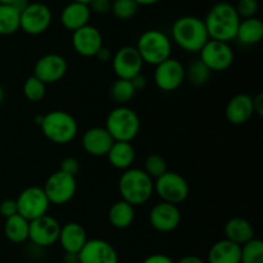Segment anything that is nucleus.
I'll return each mask as SVG.
<instances>
[{
	"mask_svg": "<svg viewBox=\"0 0 263 263\" xmlns=\"http://www.w3.org/2000/svg\"><path fill=\"white\" fill-rule=\"evenodd\" d=\"M205 28L211 40L230 43L235 40L240 17L235 7L229 2H218L208 10L204 20Z\"/></svg>",
	"mask_w": 263,
	"mask_h": 263,
	"instance_id": "nucleus-1",
	"label": "nucleus"
},
{
	"mask_svg": "<svg viewBox=\"0 0 263 263\" xmlns=\"http://www.w3.org/2000/svg\"><path fill=\"white\" fill-rule=\"evenodd\" d=\"M170 39L186 53H199L210 40V36L202 18L182 15L172 25Z\"/></svg>",
	"mask_w": 263,
	"mask_h": 263,
	"instance_id": "nucleus-2",
	"label": "nucleus"
},
{
	"mask_svg": "<svg viewBox=\"0 0 263 263\" xmlns=\"http://www.w3.org/2000/svg\"><path fill=\"white\" fill-rule=\"evenodd\" d=\"M118 192L121 199L133 207L143 205L154 193V181L140 168H128L123 171L118 180Z\"/></svg>",
	"mask_w": 263,
	"mask_h": 263,
	"instance_id": "nucleus-3",
	"label": "nucleus"
},
{
	"mask_svg": "<svg viewBox=\"0 0 263 263\" xmlns=\"http://www.w3.org/2000/svg\"><path fill=\"white\" fill-rule=\"evenodd\" d=\"M41 133L49 141L59 145L69 144L76 139L79 125L71 113L66 110H51L43 115L40 122Z\"/></svg>",
	"mask_w": 263,
	"mask_h": 263,
	"instance_id": "nucleus-4",
	"label": "nucleus"
},
{
	"mask_svg": "<svg viewBox=\"0 0 263 263\" xmlns=\"http://www.w3.org/2000/svg\"><path fill=\"white\" fill-rule=\"evenodd\" d=\"M135 48L140 54L143 63L156 67L171 58L172 41L163 31L153 28L141 33Z\"/></svg>",
	"mask_w": 263,
	"mask_h": 263,
	"instance_id": "nucleus-5",
	"label": "nucleus"
},
{
	"mask_svg": "<svg viewBox=\"0 0 263 263\" xmlns=\"http://www.w3.org/2000/svg\"><path fill=\"white\" fill-rule=\"evenodd\" d=\"M104 127L115 141L131 143L140 133V117L127 105H118L108 113Z\"/></svg>",
	"mask_w": 263,
	"mask_h": 263,
	"instance_id": "nucleus-6",
	"label": "nucleus"
},
{
	"mask_svg": "<svg viewBox=\"0 0 263 263\" xmlns=\"http://www.w3.org/2000/svg\"><path fill=\"white\" fill-rule=\"evenodd\" d=\"M154 193L162 202L179 205L189 197V184L177 172L167 171L154 180Z\"/></svg>",
	"mask_w": 263,
	"mask_h": 263,
	"instance_id": "nucleus-7",
	"label": "nucleus"
},
{
	"mask_svg": "<svg viewBox=\"0 0 263 263\" xmlns=\"http://www.w3.org/2000/svg\"><path fill=\"white\" fill-rule=\"evenodd\" d=\"M43 190L50 204H67L73 199L77 192L76 177L64 174L58 170L46 179Z\"/></svg>",
	"mask_w": 263,
	"mask_h": 263,
	"instance_id": "nucleus-8",
	"label": "nucleus"
},
{
	"mask_svg": "<svg viewBox=\"0 0 263 263\" xmlns=\"http://www.w3.org/2000/svg\"><path fill=\"white\" fill-rule=\"evenodd\" d=\"M53 21L51 9L44 3H30L20 13V30L31 36H37L49 30Z\"/></svg>",
	"mask_w": 263,
	"mask_h": 263,
	"instance_id": "nucleus-9",
	"label": "nucleus"
},
{
	"mask_svg": "<svg viewBox=\"0 0 263 263\" xmlns=\"http://www.w3.org/2000/svg\"><path fill=\"white\" fill-rule=\"evenodd\" d=\"M15 202H17L18 215L22 216L27 221H33L41 216L48 215V211L50 208V203L43 187L39 186L26 187L21 192Z\"/></svg>",
	"mask_w": 263,
	"mask_h": 263,
	"instance_id": "nucleus-10",
	"label": "nucleus"
},
{
	"mask_svg": "<svg viewBox=\"0 0 263 263\" xmlns=\"http://www.w3.org/2000/svg\"><path fill=\"white\" fill-rule=\"evenodd\" d=\"M200 61L211 72H223L234 63V51L230 43L217 40H208L199 51Z\"/></svg>",
	"mask_w": 263,
	"mask_h": 263,
	"instance_id": "nucleus-11",
	"label": "nucleus"
},
{
	"mask_svg": "<svg viewBox=\"0 0 263 263\" xmlns=\"http://www.w3.org/2000/svg\"><path fill=\"white\" fill-rule=\"evenodd\" d=\"M154 84L162 91H175L185 81V67L175 58H168L156 66L154 69Z\"/></svg>",
	"mask_w": 263,
	"mask_h": 263,
	"instance_id": "nucleus-12",
	"label": "nucleus"
},
{
	"mask_svg": "<svg viewBox=\"0 0 263 263\" xmlns=\"http://www.w3.org/2000/svg\"><path fill=\"white\" fill-rule=\"evenodd\" d=\"M61 223L51 216L45 215L30 221L28 240L39 248H48L58 243Z\"/></svg>",
	"mask_w": 263,
	"mask_h": 263,
	"instance_id": "nucleus-13",
	"label": "nucleus"
},
{
	"mask_svg": "<svg viewBox=\"0 0 263 263\" xmlns=\"http://www.w3.org/2000/svg\"><path fill=\"white\" fill-rule=\"evenodd\" d=\"M68 63L61 54H45L37 59L33 67V76L37 77L45 85L57 84L66 76Z\"/></svg>",
	"mask_w": 263,
	"mask_h": 263,
	"instance_id": "nucleus-14",
	"label": "nucleus"
},
{
	"mask_svg": "<svg viewBox=\"0 0 263 263\" xmlns=\"http://www.w3.org/2000/svg\"><path fill=\"white\" fill-rule=\"evenodd\" d=\"M112 68L117 79L131 80L141 73L143 61L135 46H122L112 57Z\"/></svg>",
	"mask_w": 263,
	"mask_h": 263,
	"instance_id": "nucleus-15",
	"label": "nucleus"
},
{
	"mask_svg": "<svg viewBox=\"0 0 263 263\" xmlns=\"http://www.w3.org/2000/svg\"><path fill=\"white\" fill-rule=\"evenodd\" d=\"M103 45L102 32L95 26L86 25L72 32V46L85 58H94Z\"/></svg>",
	"mask_w": 263,
	"mask_h": 263,
	"instance_id": "nucleus-16",
	"label": "nucleus"
},
{
	"mask_svg": "<svg viewBox=\"0 0 263 263\" xmlns=\"http://www.w3.org/2000/svg\"><path fill=\"white\" fill-rule=\"evenodd\" d=\"M149 222L159 233H172L181 223V212L179 205L161 202L149 212Z\"/></svg>",
	"mask_w": 263,
	"mask_h": 263,
	"instance_id": "nucleus-17",
	"label": "nucleus"
},
{
	"mask_svg": "<svg viewBox=\"0 0 263 263\" xmlns=\"http://www.w3.org/2000/svg\"><path fill=\"white\" fill-rule=\"evenodd\" d=\"M79 263H118V254L107 240L89 239L80 251Z\"/></svg>",
	"mask_w": 263,
	"mask_h": 263,
	"instance_id": "nucleus-18",
	"label": "nucleus"
},
{
	"mask_svg": "<svg viewBox=\"0 0 263 263\" xmlns=\"http://www.w3.org/2000/svg\"><path fill=\"white\" fill-rule=\"evenodd\" d=\"M115 140L105 127H91L84 133L81 145L87 154L92 157H107Z\"/></svg>",
	"mask_w": 263,
	"mask_h": 263,
	"instance_id": "nucleus-19",
	"label": "nucleus"
},
{
	"mask_svg": "<svg viewBox=\"0 0 263 263\" xmlns=\"http://www.w3.org/2000/svg\"><path fill=\"white\" fill-rule=\"evenodd\" d=\"M253 115V98L248 94L235 95L229 100L228 105H226V120L231 125H244L251 120Z\"/></svg>",
	"mask_w": 263,
	"mask_h": 263,
	"instance_id": "nucleus-20",
	"label": "nucleus"
},
{
	"mask_svg": "<svg viewBox=\"0 0 263 263\" xmlns=\"http://www.w3.org/2000/svg\"><path fill=\"white\" fill-rule=\"evenodd\" d=\"M87 240L89 239H87L86 230L80 223L67 222L61 226L58 243L61 244L64 253L79 254Z\"/></svg>",
	"mask_w": 263,
	"mask_h": 263,
	"instance_id": "nucleus-21",
	"label": "nucleus"
},
{
	"mask_svg": "<svg viewBox=\"0 0 263 263\" xmlns=\"http://www.w3.org/2000/svg\"><path fill=\"white\" fill-rule=\"evenodd\" d=\"M90 18H91V10L89 5L84 3L71 2L61 12L62 26L71 32L89 25Z\"/></svg>",
	"mask_w": 263,
	"mask_h": 263,
	"instance_id": "nucleus-22",
	"label": "nucleus"
},
{
	"mask_svg": "<svg viewBox=\"0 0 263 263\" xmlns=\"http://www.w3.org/2000/svg\"><path fill=\"white\" fill-rule=\"evenodd\" d=\"M223 230H225V239L240 247L256 238L253 225L243 217L230 218L226 222Z\"/></svg>",
	"mask_w": 263,
	"mask_h": 263,
	"instance_id": "nucleus-23",
	"label": "nucleus"
},
{
	"mask_svg": "<svg viewBox=\"0 0 263 263\" xmlns=\"http://www.w3.org/2000/svg\"><path fill=\"white\" fill-rule=\"evenodd\" d=\"M241 247L228 239L218 240L208 252V263H240Z\"/></svg>",
	"mask_w": 263,
	"mask_h": 263,
	"instance_id": "nucleus-24",
	"label": "nucleus"
},
{
	"mask_svg": "<svg viewBox=\"0 0 263 263\" xmlns=\"http://www.w3.org/2000/svg\"><path fill=\"white\" fill-rule=\"evenodd\" d=\"M135 157L136 154L133 144L126 141H115L107 154L110 166L121 171L131 168L135 162Z\"/></svg>",
	"mask_w": 263,
	"mask_h": 263,
	"instance_id": "nucleus-25",
	"label": "nucleus"
},
{
	"mask_svg": "<svg viewBox=\"0 0 263 263\" xmlns=\"http://www.w3.org/2000/svg\"><path fill=\"white\" fill-rule=\"evenodd\" d=\"M263 39V23L259 18L252 17L247 20H240L236 37L239 43L243 45H256L261 43Z\"/></svg>",
	"mask_w": 263,
	"mask_h": 263,
	"instance_id": "nucleus-26",
	"label": "nucleus"
},
{
	"mask_svg": "<svg viewBox=\"0 0 263 263\" xmlns=\"http://www.w3.org/2000/svg\"><path fill=\"white\" fill-rule=\"evenodd\" d=\"M108 220L113 228L120 229V230L130 228L135 220V207L122 199L117 200L110 205Z\"/></svg>",
	"mask_w": 263,
	"mask_h": 263,
	"instance_id": "nucleus-27",
	"label": "nucleus"
},
{
	"mask_svg": "<svg viewBox=\"0 0 263 263\" xmlns=\"http://www.w3.org/2000/svg\"><path fill=\"white\" fill-rule=\"evenodd\" d=\"M28 233H30V221L23 218L22 216L15 215L5 220L4 234L10 243L23 244L28 240Z\"/></svg>",
	"mask_w": 263,
	"mask_h": 263,
	"instance_id": "nucleus-28",
	"label": "nucleus"
},
{
	"mask_svg": "<svg viewBox=\"0 0 263 263\" xmlns=\"http://www.w3.org/2000/svg\"><path fill=\"white\" fill-rule=\"evenodd\" d=\"M20 30V12L12 5L0 4V36H9Z\"/></svg>",
	"mask_w": 263,
	"mask_h": 263,
	"instance_id": "nucleus-29",
	"label": "nucleus"
},
{
	"mask_svg": "<svg viewBox=\"0 0 263 263\" xmlns=\"http://www.w3.org/2000/svg\"><path fill=\"white\" fill-rule=\"evenodd\" d=\"M136 91L134 89L130 80L117 79L112 84L109 89V95L113 102L117 103L118 105H126L130 100L134 99Z\"/></svg>",
	"mask_w": 263,
	"mask_h": 263,
	"instance_id": "nucleus-30",
	"label": "nucleus"
},
{
	"mask_svg": "<svg viewBox=\"0 0 263 263\" xmlns=\"http://www.w3.org/2000/svg\"><path fill=\"white\" fill-rule=\"evenodd\" d=\"M211 73L212 72L207 68V66L200 59H198L190 63L187 68H185V80H187L194 86H202L207 84Z\"/></svg>",
	"mask_w": 263,
	"mask_h": 263,
	"instance_id": "nucleus-31",
	"label": "nucleus"
},
{
	"mask_svg": "<svg viewBox=\"0 0 263 263\" xmlns=\"http://www.w3.org/2000/svg\"><path fill=\"white\" fill-rule=\"evenodd\" d=\"M22 91L26 99L32 103H39L45 98L46 85L32 74V76L26 79V81L23 82Z\"/></svg>",
	"mask_w": 263,
	"mask_h": 263,
	"instance_id": "nucleus-32",
	"label": "nucleus"
},
{
	"mask_svg": "<svg viewBox=\"0 0 263 263\" xmlns=\"http://www.w3.org/2000/svg\"><path fill=\"white\" fill-rule=\"evenodd\" d=\"M240 263H263V241L261 239H252L241 246Z\"/></svg>",
	"mask_w": 263,
	"mask_h": 263,
	"instance_id": "nucleus-33",
	"label": "nucleus"
},
{
	"mask_svg": "<svg viewBox=\"0 0 263 263\" xmlns=\"http://www.w3.org/2000/svg\"><path fill=\"white\" fill-rule=\"evenodd\" d=\"M139 8L140 7L136 4L135 0H112L110 13H112L117 20L127 21L135 17Z\"/></svg>",
	"mask_w": 263,
	"mask_h": 263,
	"instance_id": "nucleus-34",
	"label": "nucleus"
},
{
	"mask_svg": "<svg viewBox=\"0 0 263 263\" xmlns=\"http://www.w3.org/2000/svg\"><path fill=\"white\" fill-rule=\"evenodd\" d=\"M167 171L168 170H167V163L163 157L158 156V154H151V156L146 157L145 162H144V172L153 181L161 177L163 174H166Z\"/></svg>",
	"mask_w": 263,
	"mask_h": 263,
	"instance_id": "nucleus-35",
	"label": "nucleus"
},
{
	"mask_svg": "<svg viewBox=\"0 0 263 263\" xmlns=\"http://www.w3.org/2000/svg\"><path fill=\"white\" fill-rule=\"evenodd\" d=\"M234 7L240 20H247V18L256 17L259 9V0H238Z\"/></svg>",
	"mask_w": 263,
	"mask_h": 263,
	"instance_id": "nucleus-36",
	"label": "nucleus"
},
{
	"mask_svg": "<svg viewBox=\"0 0 263 263\" xmlns=\"http://www.w3.org/2000/svg\"><path fill=\"white\" fill-rule=\"evenodd\" d=\"M87 5H89L90 10H91V14L95 13V14L104 15L110 12L112 0H91Z\"/></svg>",
	"mask_w": 263,
	"mask_h": 263,
	"instance_id": "nucleus-37",
	"label": "nucleus"
},
{
	"mask_svg": "<svg viewBox=\"0 0 263 263\" xmlns=\"http://www.w3.org/2000/svg\"><path fill=\"white\" fill-rule=\"evenodd\" d=\"M59 171L76 177V175L80 171V162L76 158H73V157H67V158H64L61 162V168H59Z\"/></svg>",
	"mask_w": 263,
	"mask_h": 263,
	"instance_id": "nucleus-38",
	"label": "nucleus"
},
{
	"mask_svg": "<svg viewBox=\"0 0 263 263\" xmlns=\"http://www.w3.org/2000/svg\"><path fill=\"white\" fill-rule=\"evenodd\" d=\"M0 215L7 220L12 216L18 215L17 211V202L15 199H4L0 203Z\"/></svg>",
	"mask_w": 263,
	"mask_h": 263,
	"instance_id": "nucleus-39",
	"label": "nucleus"
},
{
	"mask_svg": "<svg viewBox=\"0 0 263 263\" xmlns=\"http://www.w3.org/2000/svg\"><path fill=\"white\" fill-rule=\"evenodd\" d=\"M143 263H175V261L171 258V257L166 256V254L156 253L146 257V258L143 261Z\"/></svg>",
	"mask_w": 263,
	"mask_h": 263,
	"instance_id": "nucleus-40",
	"label": "nucleus"
},
{
	"mask_svg": "<svg viewBox=\"0 0 263 263\" xmlns=\"http://www.w3.org/2000/svg\"><path fill=\"white\" fill-rule=\"evenodd\" d=\"M130 81H131V84H133L134 89H135L136 92L144 90L146 87V85H148V79H146L143 73L136 74V76L134 77V79H131Z\"/></svg>",
	"mask_w": 263,
	"mask_h": 263,
	"instance_id": "nucleus-41",
	"label": "nucleus"
},
{
	"mask_svg": "<svg viewBox=\"0 0 263 263\" xmlns=\"http://www.w3.org/2000/svg\"><path fill=\"white\" fill-rule=\"evenodd\" d=\"M253 112L254 115L262 117L263 116V95L257 94L253 98Z\"/></svg>",
	"mask_w": 263,
	"mask_h": 263,
	"instance_id": "nucleus-42",
	"label": "nucleus"
},
{
	"mask_svg": "<svg viewBox=\"0 0 263 263\" xmlns=\"http://www.w3.org/2000/svg\"><path fill=\"white\" fill-rule=\"evenodd\" d=\"M112 57H113V54L110 53L109 49L105 48V46L103 45L102 48H100V50L97 53L95 58H98L100 62H103V63H107V62L112 61Z\"/></svg>",
	"mask_w": 263,
	"mask_h": 263,
	"instance_id": "nucleus-43",
	"label": "nucleus"
},
{
	"mask_svg": "<svg viewBox=\"0 0 263 263\" xmlns=\"http://www.w3.org/2000/svg\"><path fill=\"white\" fill-rule=\"evenodd\" d=\"M175 263H205L200 257L194 256V254H189V256H185L182 258H180L179 261Z\"/></svg>",
	"mask_w": 263,
	"mask_h": 263,
	"instance_id": "nucleus-44",
	"label": "nucleus"
},
{
	"mask_svg": "<svg viewBox=\"0 0 263 263\" xmlns=\"http://www.w3.org/2000/svg\"><path fill=\"white\" fill-rule=\"evenodd\" d=\"M64 263H79V254L76 253H64Z\"/></svg>",
	"mask_w": 263,
	"mask_h": 263,
	"instance_id": "nucleus-45",
	"label": "nucleus"
},
{
	"mask_svg": "<svg viewBox=\"0 0 263 263\" xmlns=\"http://www.w3.org/2000/svg\"><path fill=\"white\" fill-rule=\"evenodd\" d=\"M28 4H30V2H28V0H15L14 4H13L12 7L15 8V9L21 13L26 7H27Z\"/></svg>",
	"mask_w": 263,
	"mask_h": 263,
	"instance_id": "nucleus-46",
	"label": "nucleus"
},
{
	"mask_svg": "<svg viewBox=\"0 0 263 263\" xmlns=\"http://www.w3.org/2000/svg\"><path fill=\"white\" fill-rule=\"evenodd\" d=\"M158 2H161V0H135L139 7H149V5L157 4Z\"/></svg>",
	"mask_w": 263,
	"mask_h": 263,
	"instance_id": "nucleus-47",
	"label": "nucleus"
},
{
	"mask_svg": "<svg viewBox=\"0 0 263 263\" xmlns=\"http://www.w3.org/2000/svg\"><path fill=\"white\" fill-rule=\"evenodd\" d=\"M15 0H0V4L3 5H13Z\"/></svg>",
	"mask_w": 263,
	"mask_h": 263,
	"instance_id": "nucleus-48",
	"label": "nucleus"
},
{
	"mask_svg": "<svg viewBox=\"0 0 263 263\" xmlns=\"http://www.w3.org/2000/svg\"><path fill=\"white\" fill-rule=\"evenodd\" d=\"M4 98H5V91H4V89H3L2 85H0V104H2V103H3Z\"/></svg>",
	"mask_w": 263,
	"mask_h": 263,
	"instance_id": "nucleus-49",
	"label": "nucleus"
},
{
	"mask_svg": "<svg viewBox=\"0 0 263 263\" xmlns=\"http://www.w3.org/2000/svg\"><path fill=\"white\" fill-rule=\"evenodd\" d=\"M71 2H77V3H84V4H89L91 0H71Z\"/></svg>",
	"mask_w": 263,
	"mask_h": 263,
	"instance_id": "nucleus-50",
	"label": "nucleus"
},
{
	"mask_svg": "<svg viewBox=\"0 0 263 263\" xmlns=\"http://www.w3.org/2000/svg\"><path fill=\"white\" fill-rule=\"evenodd\" d=\"M0 62H2V58H0Z\"/></svg>",
	"mask_w": 263,
	"mask_h": 263,
	"instance_id": "nucleus-51",
	"label": "nucleus"
}]
</instances>
